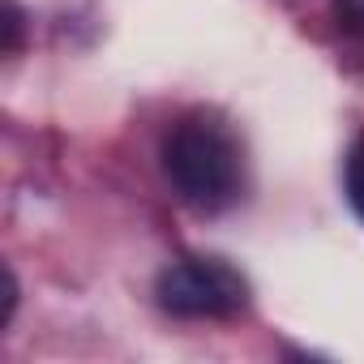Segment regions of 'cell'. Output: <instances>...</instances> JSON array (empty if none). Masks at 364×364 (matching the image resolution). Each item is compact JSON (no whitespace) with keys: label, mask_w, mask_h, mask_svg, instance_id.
<instances>
[{"label":"cell","mask_w":364,"mask_h":364,"mask_svg":"<svg viewBox=\"0 0 364 364\" xmlns=\"http://www.w3.org/2000/svg\"><path fill=\"white\" fill-rule=\"evenodd\" d=\"M163 176L176 202L198 215H223L245 193V150L219 116L193 112L163 137Z\"/></svg>","instance_id":"1"},{"label":"cell","mask_w":364,"mask_h":364,"mask_svg":"<svg viewBox=\"0 0 364 364\" xmlns=\"http://www.w3.org/2000/svg\"><path fill=\"white\" fill-rule=\"evenodd\" d=\"M22 9H18V0H5V56H18L22 48Z\"/></svg>","instance_id":"5"},{"label":"cell","mask_w":364,"mask_h":364,"mask_svg":"<svg viewBox=\"0 0 364 364\" xmlns=\"http://www.w3.org/2000/svg\"><path fill=\"white\" fill-rule=\"evenodd\" d=\"M14 313H18V279L5 266V321H14Z\"/></svg>","instance_id":"6"},{"label":"cell","mask_w":364,"mask_h":364,"mask_svg":"<svg viewBox=\"0 0 364 364\" xmlns=\"http://www.w3.org/2000/svg\"><path fill=\"white\" fill-rule=\"evenodd\" d=\"M343 189H347L351 210L364 219V137L347 150V163H343Z\"/></svg>","instance_id":"3"},{"label":"cell","mask_w":364,"mask_h":364,"mask_svg":"<svg viewBox=\"0 0 364 364\" xmlns=\"http://www.w3.org/2000/svg\"><path fill=\"white\" fill-rule=\"evenodd\" d=\"M334 18H338L343 35L364 43V0H334Z\"/></svg>","instance_id":"4"},{"label":"cell","mask_w":364,"mask_h":364,"mask_svg":"<svg viewBox=\"0 0 364 364\" xmlns=\"http://www.w3.org/2000/svg\"><path fill=\"white\" fill-rule=\"evenodd\" d=\"M154 296L159 309L171 317L223 321L249 309V279L219 257H185L154 279Z\"/></svg>","instance_id":"2"}]
</instances>
